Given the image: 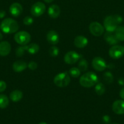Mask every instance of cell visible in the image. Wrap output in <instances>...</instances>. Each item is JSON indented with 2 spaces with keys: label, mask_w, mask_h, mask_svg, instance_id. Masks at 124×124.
<instances>
[{
  "label": "cell",
  "mask_w": 124,
  "mask_h": 124,
  "mask_svg": "<svg viewBox=\"0 0 124 124\" xmlns=\"http://www.w3.org/2000/svg\"><path fill=\"white\" fill-rule=\"evenodd\" d=\"M1 31L6 34L16 33L19 29L18 23L12 18H6L0 24Z\"/></svg>",
  "instance_id": "1"
},
{
  "label": "cell",
  "mask_w": 124,
  "mask_h": 124,
  "mask_svg": "<svg viewBox=\"0 0 124 124\" xmlns=\"http://www.w3.org/2000/svg\"><path fill=\"white\" fill-rule=\"evenodd\" d=\"M98 76L94 72H87L80 77L79 82L82 87L90 88L96 85L98 82Z\"/></svg>",
  "instance_id": "2"
},
{
  "label": "cell",
  "mask_w": 124,
  "mask_h": 124,
  "mask_svg": "<svg viewBox=\"0 0 124 124\" xmlns=\"http://www.w3.org/2000/svg\"><path fill=\"white\" fill-rule=\"evenodd\" d=\"M71 78L69 75L66 72L58 73L53 79V82L58 87H66L69 84Z\"/></svg>",
  "instance_id": "3"
},
{
  "label": "cell",
  "mask_w": 124,
  "mask_h": 124,
  "mask_svg": "<svg viewBox=\"0 0 124 124\" xmlns=\"http://www.w3.org/2000/svg\"><path fill=\"white\" fill-rule=\"evenodd\" d=\"M14 39L17 43L21 46H26L30 42L31 36L26 31H20L16 33L14 36Z\"/></svg>",
  "instance_id": "4"
},
{
  "label": "cell",
  "mask_w": 124,
  "mask_h": 124,
  "mask_svg": "<svg viewBox=\"0 0 124 124\" xmlns=\"http://www.w3.org/2000/svg\"><path fill=\"white\" fill-rule=\"evenodd\" d=\"M118 24L114 15L108 16L106 17L103 21V27L107 31L113 32L117 27Z\"/></svg>",
  "instance_id": "5"
},
{
  "label": "cell",
  "mask_w": 124,
  "mask_h": 124,
  "mask_svg": "<svg viewBox=\"0 0 124 124\" xmlns=\"http://www.w3.org/2000/svg\"><path fill=\"white\" fill-rule=\"evenodd\" d=\"M124 54V47L119 45H114L109 50V56L113 59H119Z\"/></svg>",
  "instance_id": "6"
},
{
  "label": "cell",
  "mask_w": 124,
  "mask_h": 124,
  "mask_svg": "<svg viewBox=\"0 0 124 124\" xmlns=\"http://www.w3.org/2000/svg\"><path fill=\"white\" fill-rule=\"evenodd\" d=\"M46 11V6L41 2H36L32 5L30 13L34 16L38 17L42 15Z\"/></svg>",
  "instance_id": "7"
},
{
  "label": "cell",
  "mask_w": 124,
  "mask_h": 124,
  "mask_svg": "<svg viewBox=\"0 0 124 124\" xmlns=\"http://www.w3.org/2000/svg\"><path fill=\"white\" fill-rule=\"evenodd\" d=\"M89 29L92 35L95 36H100L104 33L105 28L98 22H92L90 24Z\"/></svg>",
  "instance_id": "8"
},
{
  "label": "cell",
  "mask_w": 124,
  "mask_h": 124,
  "mask_svg": "<svg viewBox=\"0 0 124 124\" xmlns=\"http://www.w3.org/2000/svg\"><path fill=\"white\" fill-rule=\"evenodd\" d=\"M92 67L96 71H102L106 68V63L103 58L100 57H96L92 59Z\"/></svg>",
  "instance_id": "9"
},
{
  "label": "cell",
  "mask_w": 124,
  "mask_h": 124,
  "mask_svg": "<svg viewBox=\"0 0 124 124\" xmlns=\"http://www.w3.org/2000/svg\"><path fill=\"white\" fill-rule=\"evenodd\" d=\"M80 55L75 51H70L66 53L64 56V61L68 64H74L80 59Z\"/></svg>",
  "instance_id": "10"
},
{
  "label": "cell",
  "mask_w": 124,
  "mask_h": 124,
  "mask_svg": "<svg viewBox=\"0 0 124 124\" xmlns=\"http://www.w3.org/2000/svg\"><path fill=\"white\" fill-rule=\"evenodd\" d=\"M112 109L114 113L117 115L124 114V101L117 100L113 104Z\"/></svg>",
  "instance_id": "11"
},
{
  "label": "cell",
  "mask_w": 124,
  "mask_h": 124,
  "mask_svg": "<svg viewBox=\"0 0 124 124\" xmlns=\"http://www.w3.org/2000/svg\"><path fill=\"white\" fill-rule=\"evenodd\" d=\"M23 10V7L18 2H14L10 6L9 12L13 16L17 17L21 14Z\"/></svg>",
  "instance_id": "12"
},
{
  "label": "cell",
  "mask_w": 124,
  "mask_h": 124,
  "mask_svg": "<svg viewBox=\"0 0 124 124\" xmlns=\"http://www.w3.org/2000/svg\"><path fill=\"white\" fill-rule=\"evenodd\" d=\"M46 39L49 43L54 46L59 42V35L55 30H50L47 33Z\"/></svg>",
  "instance_id": "13"
},
{
  "label": "cell",
  "mask_w": 124,
  "mask_h": 124,
  "mask_svg": "<svg viewBox=\"0 0 124 124\" xmlns=\"http://www.w3.org/2000/svg\"><path fill=\"white\" fill-rule=\"evenodd\" d=\"M60 12L61 10L60 7L55 4L51 5L48 8V10H47L49 16L52 19H56L58 18L60 14Z\"/></svg>",
  "instance_id": "14"
},
{
  "label": "cell",
  "mask_w": 124,
  "mask_h": 124,
  "mask_svg": "<svg viewBox=\"0 0 124 124\" xmlns=\"http://www.w3.org/2000/svg\"><path fill=\"white\" fill-rule=\"evenodd\" d=\"M11 51V46L7 41L0 42V56H6L8 55Z\"/></svg>",
  "instance_id": "15"
},
{
  "label": "cell",
  "mask_w": 124,
  "mask_h": 124,
  "mask_svg": "<svg viewBox=\"0 0 124 124\" xmlns=\"http://www.w3.org/2000/svg\"><path fill=\"white\" fill-rule=\"evenodd\" d=\"M88 43V40L84 36H78L75 37L74 39V44L77 47L79 48H85Z\"/></svg>",
  "instance_id": "16"
},
{
  "label": "cell",
  "mask_w": 124,
  "mask_h": 124,
  "mask_svg": "<svg viewBox=\"0 0 124 124\" xmlns=\"http://www.w3.org/2000/svg\"><path fill=\"white\" fill-rule=\"evenodd\" d=\"M27 67V63L25 61H23L21 60L15 61L13 64V65H12L13 70L15 72L17 73L21 72L23 70H25Z\"/></svg>",
  "instance_id": "17"
},
{
  "label": "cell",
  "mask_w": 124,
  "mask_h": 124,
  "mask_svg": "<svg viewBox=\"0 0 124 124\" xmlns=\"http://www.w3.org/2000/svg\"><path fill=\"white\" fill-rule=\"evenodd\" d=\"M104 39L107 43L109 45H116L119 42V40L117 39L115 34H113V32L107 31L104 35Z\"/></svg>",
  "instance_id": "18"
},
{
  "label": "cell",
  "mask_w": 124,
  "mask_h": 124,
  "mask_svg": "<svg viewBox=\"0 0 124 124\" xmlns=\"http://www.w3.org/2000/svg\"><path fill=\"white\" fill-rule=\"evenodd\" d=\"M23 97V94L21 91L18 90H15L12 92L10 94V99L11 101L15 102H19V101L21 100Z\"/></svg>",
  "instance_id": "19"
},
{
  "label": "cell",
  "mask_w": 124,
  "mask_h": 124,
  "mask_svg": "<svg viewBox=\"0 0 124 124\" xmlns=\"http://www.w3.org/2000/svg\"><path fill=\"white\" fill-rule=\"evenodd\" d=\"M114 32V34L119 41H124V26H117Z\"/></svg>",
  "instance_id": "20"
},
{
  "label": "cell",
  "mask_w": 124,
  "mask_h": 124,
  "mask_svg": "<svg viewBox=\"0 0 124 124\" xmlns=\"http://www.w3.org/2000/svg\"><path fill=\"white\" fill-rule=\"evenodd\" d=\"M40 49V47L38 44L35 43H32L30 44L27 46V51L29 52L30 54H34L38 53Z\"/></svg>",
  "instance_id": "21"
},
{
  "label": "cell",
  "mask_w": 124,
  "mask_h": 124,
  "mask_svg": "<svg viewBox=\"0 0 124 124\" xmlns=\"http://www.w3.org/2000/svg\"><path fill=\"white\" fill-rule=\"evenodd\" d=\"M9 104V98L5 94H0V108H6Z\"/></svg>",
  "instance_id": "22"
},
{
  "label": "cell",
  "mask_w": 124,
  "mask_h": 124,
  "mask_svg": "<svg viewBox=\"0 0 124 124\" xmlns=\"http://www.w3.org/2000/svg\"><path fill=\"white\" fill-rule=\"evenodd\" d=\"M95 91L98 95L101 96L105 92V87L102 83H98L95 86Z\"/></svg>",
  "instance_id": "23"
},
{
  "label": "cell",
  "mask_w": 124,
  "mask_h": 124,
  "mask_svg": "<svg viewBox=\"0 0 124 124\" xmlns=\"http://www.w3.org/2000/svg\"><path fill=\"white\" fill-rule=\"evenodd\" d=\"M78 67L79 69H80L81 71H85L88 69V63L87 61L85 59H82L79 61V64H78Z\"/></svg>",
  "instance_id": "24"
},
{
  "label": "cell",
  "mask_w": 124,
  "mask_h": 124,
  "mask_svg": "<svg viewBox=\"0 0 124 124\" xmlns=\"http://www.w3.org/2000/svg\"><path fill=\"white\" fill-rule=\"evenodd\" d=\"M69 75L72 78H78L81 74V71L79 68L72 67L69 70Z\"/></svg>",
  "instance_id": "25"
},
{
  "label": "cell",
  "mask_w": 124,
  "mask_h": 124,
  "mask_svg": "<svg viewBox=\"0 0 124 124\" xmlns=\"http://www.w3.org/2000/svg\"><path fill=\"white\" fill-rule=\"evenodd\" d=\"M27 46H21L18 47V48L16 49V55L18 57H21L24 54L26 51H27Z\"/></svg>",
  "instance_id": "26"
},
{
  "label": "cell",
  "mask_w": 124,
  "mask_h": 124,
  "mask_svg": "<svg viewBox=\"0 0 124 124\" xmlns=\"http://www.w3.org/2000/svg\"><path fill=\"white\" fill-rule=\"evenodd\" d=\"M113 75H112L111 73L107 71V72L105 73L103 75V79L108 84L112 83L113 81Z\"/></svg>",
  "instance_id": "27"
},
{
  "label": "cell",
  "mask_w": 124,
  "mask_h": 124,
  "mask_svg": "<svg viewBox=\"0 0 124 124\" xmlns=\"http://www.w3.org/2000/svg\"><path fill=\"white\" fill-rule=\"evenodd\" d=\"M49 53L52 57H57L59 54V49L56 46H52L49 49Z\"/></svg>",
  "instance_id": "28"
},
{
  "label": "cell",
  "mask_w": 124,
  "mask_h": 124,
  "mask_svg": "<svg viewBox=\"0 0 124 124\" xmlns=\"http://www.w3.org/2000/svg\"><path fill=\"white\" fill-rule=\"evenodd\" d=\"M33 22H34V19L31 16H26L23 19V23L26 25H31Z\"/></svg>",
  "instance_id": "29"
},
{
  "label": "cell",
  "mask_w": 124,
  "mask_h": 124,
  "mask_svg": "<svg viewBox=\"0 0 124 124\" xmlns=\"http://www.w3.org/2000/svg\"><path fill=\"white\" fill-rule=\"evenodd\" d=\"M27 67L28 68H29V69H30L31 70H35V69H36V68H37L38 65L35 62L30 61V62L28 64Z\"/></svg>",
  "instance_id": "30"
},
{
  "label": "cell",
  "mask_w": 124,
  "mask_h": 124,
  "mask_svg": "<svg viewBox=\"0 0 124 124\" xmlns=\"http://www.w3.org/2000/svg\"><path fill=\"white\" fill-rule=\"evenodd\" d=\"M7 87V84L4 81H0V93L4 92Z\"/></svg>",
  "instance_id": "31"
},
{
  "label": "cell",
  "mask_w": 124,
  "mask_h": 124,
  "mask_svg": "<svg viewBox=\"0 0 124 124\" xmlns=\"http://www.w3.org/2000/svg\"><path fill=\"white\" fill-rule=\"evenodd\" d=\"M114 17H115V20H116L117 23L118 24H120L122 23L123 18L121 16L118 15H114Z\"/></svg>",
  "instance_id": "32"
},
{
  "label": "cell",
  "mask_w": 124,
  "mask_h": 124,
  "mask_svg": "<svg viewBox=\"0 0 124 124\" xmlns=\"http://www.w3.org/2000/svg\"><path fill=\"white\" fill-rule=\"evenodd\" d=\"M111 121V119L109 116H108V115H105L103 117V121L105 122V124H108Z\"/></svg>",
  "instance_id": "33"
},
{
  "label": "cell",
  "mask_w": 124,
  "mask_h": 124,
  "mask_svg": "<svg viewBox=\"0 0 124 124\" xmlns=\"http://www.w3.org/2000/svg\"><path fill=\"white\" fill-rule=\"evenodd\" d=\"M119 95H120V97L124 100V87L120 90V93H119Z\"/></svg>",
  "instance_id": "34"
},
{
  "label": "cell",
  "mask_w": 124,
  "mask_h": 124,
  "mask_svg": "<svg viewBox=\"0 0 124 124\" xmlns=\"http://www.w3.org/2000/svg\"><path fill=\"white\" fill-rule=\"evenodd\" d=\"M6 16V12L4 10H0V18H3Z\"/></svg>",
  "instance_id": "35"
},
{
  "label": "cell",
  "mask_w": 124,
  "mask_h": 124,
  "mask_svg": "<svg viewBox=\"0 0 124 124\" xmlns=\"http://www.w3.org/2000/svg\"><path fill=\"white\" fill-rule=\"evenodd\" d=\"M119 83L120 84V85H124V80L123 79H120L119 81Z\"/></svg>",
  "instance_id": "36"
},
{
  "label": "cell",
  "mask_w": 124,
  "mask_h": 124,
  "mask_svg": "<svg viewBox=\"0 0 124 124\" xmlns=\"http://www.w3.org/2000/svg\"><path fill=\"white\" fill-rule=\"evenodd\" d=\"M44 1L46 2H47V3H51V2H52L53 0H44Z\"/></svg>",
  "instance_id": "37"
},
{
  "label": "cell",
  "mask_w": 124,
  "mask_h": 124,
  "mask_svg": "<svg viewBox=\"0 0 124 124\" xmlns=\"http://www.w3.org/2000/svg\"><path fill=\"white\" fill-rule=\"evenodd\" d=\"M2 39V34L0 32V41H1Z\"/></svg>",
  "instance_id": "38"
},
{
  "label": "cell",
  "mask_w": 124,
  "mask_h": 124,
  "mask_svg": "<svg viewBox=\"0 0 124 124\" xmlns=\"http://www.w3.org/2000/svg\"><path fill=\"white\" fill-rule=\"evenodd\" d=\"M39 124H46V122H40Z\"/></svg>",
  "instance_id": "39"
},
{
  "label": "cell",
  "mask_w": 124,
  "mask_h": 124,
  "mask_svg": "<svg viewBox=\"0 0 124 124\" xmlns=\"http://www.w3.org/2000/svg\"><path fill=\"white\" fill-rule=\"evenodd\" d=\"M117 124V123H113V124Z\"/></svg>",
  "instance_id": "40"
}]
</instances>
